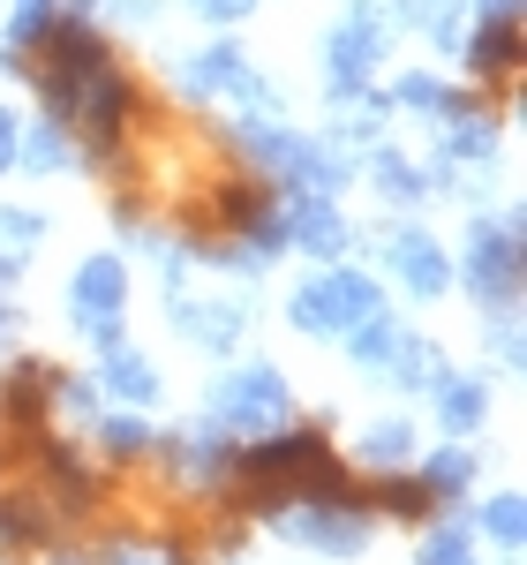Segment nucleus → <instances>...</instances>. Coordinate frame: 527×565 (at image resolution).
Wrapping results in <instances>:
<instances>
[{
  "mask_svg": "<svg viewBox=\"0 0 527 565\" xmlns=\"http://www.w3.org/2000/svg\"><path fill=\"white\" fill-rule=\"evenodd\" d=\"M294 415V385L271 370V362H249V370H226L219 392H212V430H226L234 445L241 437H264Z\"/></svg>",
  "mask_w": 527,
  "mask_h": 565,
  "instance_id": "1",
  "label": "nucleus"
},
{
  "mask_svg": "<svg viewBox=\"0 0 527 565\" xmlns=\"http://www.w3.org/2000/svg\"><path fill=\"white\" fill-rule=\"evenodd\" d=\"M483 309H513L520 295V212H490L467 226V264L452 271Z\"/></svg>",
  "mask_w": 527,
  "mask_h": 565,
  "instance_id": "2",
  "label": "nucleus"
},
{
  "mask_svg": "<svg viewBox=\"0 0 527 565\" xmlns=\"http://www.w3.org/2000/svg\"><path fill=\"white\" fill-rule=\"evenodd\" d=\"M106 61H114V53H106V39L90 31L84 15H53V31H45V68H39V90H45V106H53V121L76 114L84 84Z\"/></svg>",
  "mask_w": 527,
  "mask_h": 565,
  "instance_id": "3",
  "label": "nucleus"
},
{
  "mask_svg": "<svg viewBox=\"0 0 527 565\" xmlns=\"http://www.w3.org/2000/svg\"><path fill=\"white\" fill-rule=\"evenodd\" d=\"M362 309H377V279L354 271V264H332L324 279H302L287 295V317H294V332H309V340H340Z\"/></svg>",
  "mask_w": 527,
  "mask_h": 565,
  "instance_id": "4",
  "label": "nucleus"
},
{
  "mask_svg": "<svg viewBox=\"0 0 527 565\" xmlns=\"http://www.w3.org/2000/svg\"><path fill=\"white\" fill-rule=\"evenodd\" d=\"M271 527L287 535V543H302V551H324V558H362L369 543H377V521L362 513V505H279Z\"/></svg>",
  "mask_w": 527,
  "mask_h": 565,
  "instance_id": "5",
  "label": "nucleus"
},
{
  "mask_svg": "<svg viewBox=\"0 0 527 565\" xmlns=\"http://www.w3.org/2000/svg\"><path fill=\"white\" fill-rule=\"evenodd\" d=\"M392 15L385 8H347L340 23H332V39H324V68H332V84H369L377 76V61H385V45H392Z\"/></svg>",
  "mask_w": 527,
  "mask_h": 565,
  "instance_id": "6",
  "label": "nucleus"
},
{
  "mask_svg": "<svg viewBox=\"0 0 527 565\" xmlns=\"http://www.w3.org/2000/svg\"><path fill=\"white\" fill-rule=\"evenodd\" d=\"M129 114H136V84L114 68V61H106V68L84 84L76 114H68V129H84L90 159H114V151H121V129H129Z\"/></svg>",
  "mask_w": 527,
  "mask_h": 565,
  "instance_id": "7",
  "label": "nucleus"
},
{
  "mask_svg": "<svg viewBox=\"0 0 527 565\" xmlns=\"http://www.w3.org/2000/svg\"><path fill=\"white\" fill-rule=\"evenodd\" d=\"M369 249H385L392 271H399V287L422 295V302H438L444 287H452V257H444L422 226H385V234H369Z\"/></svg>",
  "mask_w": 527,
  "mask_h": 565,
  "instance_id": "8",
  "label": "nucleus"
},
{
  "mask_svg": "<svg viewBox=\"0 0 527 565\" xmlns=\"http://www.w3.org/2000/svg\"><path fill=\"white\" fill-rule=\"evenodd\" d=\"M279 242L302 249V257H316V264H332L354 242V226L340 218L332 196H287V204H279Z\"/></svg>",
  "mask_w": 527,
  "mask_h": 565,
  "instance_id": "9",
  "label": "nucleus"
},
{
  "mask_svg": "<svg viewBox=\"0 0 527 565\" xmlns=\"http://www.w3.org/2000/svg\"><path fill=\"white\" fill-rule=\"evenodd\" d=\"M174 302V332L204 354H226L241 332H249V309L241 302H189V295H166Z\"/></svg>",
  "mask_w": 527,
  "mask_h": 565,
  "instance_id": "10",
  "label": "nucleus"
},
{
  "mask_svg": "<svg viewBox=\"0 0 527 565\" xmlns=\"http://www.w3.org/2000/svg\"><path fill=\"white\" fill-rule=\"evenodd\" d=\"M129 309V264L121 257H84L68 279V317H121Z\"/></svg>",
  "mask_w": 527,
  "mask_h": 565,
  "instance_id": "11",
  "label": "nucleus"
},
{
  "mask_svg": "<svg viewBox=\"0 0 527 565\" xmlns=\"http://www.w3.org/2000/svg\"><path fill=\"white\" fill-rule=\"evenodd\" d=\"M460 53H467V68H475L483 84H505V76L520 68V15H483V31L460 39Z\"/></svg>",
  "mask_w": 527,
  "mask_h": 565,
  "instance_id": "12",
  "label": "nucleus"
},
{
  "mask_svg": "<svg viewBox=\"0 0 527 565\" xmlns=\"http://www.w3.org/2000/svg\"><path fill=\"white\" fill-rule=\"evenodd\" d=\"M159 445H166V468H174V476L219 482L226 468H234V437L226 430H174V437H159Z\"/></svg>",
  "mask_w": 527,
  "mask_h": 565,
  "instance_id": "13",
  "label": "nucleus"
},
{
  "mask_svg": "<svg viewBox=\"0 0 527 565\" xmlns=\"http://www.w3.org/2000/svg\"><path fill=\"white\" fill-rule=\"evenodd\" d=\"M249 61H241V45H204V53H189V61H174V84H181V98H219L234 76H241Z\"/></svg>",
  "mask_w": 527,
  "mask_h": 565,
  "instance_id": "14",
  "label": "nucleus"
},
{
  "mask_svg": "<svg viewBox=\"0 0 527 565\" xmlns=\"http://www.w3.org/2000/svg\"><path fill=\"white\" fill-rule=\"evenodd\" d=\"M430 399H438L444 437H475V430H483V415H490V385H483V377H452V370H444V385L430 392Z\"/></svg>",
  "mask_w": 527,
  "mask_h": 565,
  "instance_id": "15",
  "label": "nucleus"
},
{
  "mask_svg": "<svg viewBox=\"0 0 527 565\" xmlns=\"http://www.w3.org/2000/svg\"><path fill=\"white\" fill-rule=\"evenodd\" d=\"M385 370L399 377V392H438V385H444V348H438V340H415V332H399L392 354H385Z\"/></svg>",
  "mask_w": 527,
  "mask_h": 565,
  "instance_id": "16",
  "label": "nucleus"
},
{
  "mask_svg": "<svg viewBox=\"0 0 527 565\" xmlns=\"http://www.w3.org/2000/svg\"><path fill=\"white\" fill-rule=\"evenodd\" d=\"M98 385L114 392V399H129V407H151V399H159V370H151V362H143V354L136 348H114L106 354V370H98Z\"/></svg>",
  "mask_w": 527,
  "mask_h": 565,
  "instance_id": "17",
  "label": "nucleus"
},
{
  "mask_svg": "<svg viewBox=\"0 0 527 565\" xmlns=\"http://www.w3.org/2000/svg\"><path fill=\"white\" fill-rule=\"evenodd\" d=\"M444 121H452V136H444V159H467V167H475V159H497V121H490L475 98H460Z\"/></svg>",
  "mask_w": 527,
  "mask_h": 565,
  "instance_id": "18",
  "label": "nucleus"
},
{
  "mask_svg": "<svg viewBox=\"0 0 527 565\" xmlns=\"http://www.w3.org/2000/svg\"><path fill=\"white\" fill-rule=\"evenodd\" d=\"M53 377H61V370L23 362V370L8 377V392H0V423H23V430H31V423L45 415V399H53Z\"/></svg>",
  "mask_w": 527,
  "mask_h": 565,
  "instance_id": "19",
  "label": "nucleus"
},
{
  "mask_svg": "<svg viewBox=\"0 0 527 565\" xmlns=\"http://www.w3.org/2000/svg\"><path fill=\"white\" fill-rule=\"evenodd\" d=\"M45 535H53V513H45V498H31V490L0 498V551H39Z\"/></svg>",
  "mask_w": 527,
  "mask_h": 565,
  "instance_id": "20",
  "label": "nucleus"
},
{
  "mask_svg": "<svg viewBox=\"0 0 527 565\" xmlns=\"http://www.w3.org/2000/svg\"><path fill=\"white\" fill-rule=\"evenodd\" d=\"M422 490H430L438 505H460V498L475 490V452H467V445H438V452L422 460Z\"/></svg>",
  "mask_w": 527,
  "mask_h": 565,
  "instance_id": "21",
  "label": "nucleus"
},
{
  "mask_svg": "<svg viewBox=\"0 0 527 565\" xmlns=\"http://www.w3.org/2000/svg\"><path fill=\"white\" fill-rule=\"evenodd\" d=\"M392 340H399V317L385 302L377 309H362V317H354L347 332H340V348L354 354V362H369V370H385V354H392Z\"/></svg>",
  "mask_w": 527,
  "mask_h": 565,
  "instance_id": "22",
  "label": "nucleus"
},
{
  "mask_svg": "<svg viewBox=\"0 0 527 565\" xmlns=\"http://www.w3.org/2000/svg\"><path fill=\"white\" fill-rule=\"evenodd\" d=\"M369 181L392 196V204H415V196H430V167H407L392 143L377 136V151H369Z\"/></svg>",
  "mask_w": 527,
  "mask_h": 565,
  "instance_id": "23",
  "label": "nucleus"
},
{
  "mask_svg": "<svg viewBox=\"0 0 527 565\" xmlns=\"http://www.w3.org/2000/svg\"><path fill=\"white\" fill-rule=\"evenodd\" d=\"M76 151H68V121H53L45 114L39 129H23V143H15V167H31V174H61Z\"/></svg>",
  "mask_w": 527,
  "mask_h": 565,
  "instance_id": "24",
  "label": "nucleus"
},
{
  "mask_svg": "<svg viewBox=\"0 0 527 565\" xmlns=\"http://www.w3.org/2000/svg\"><path fill=\"white\" fill-rule=\"evenodd\" d=\"M467 535H490L497 551H520V535H527V505L505 490V498H490V505H475V521H467Z\"/></svg>",
  "mask_w": 527,
  "mask_h": 565,
  "instance_id": "25",
  "label": "nucleus"
},
{
  "mask_svg": "<svg viewBox=\"0 0 527 565\" xmlns=\"http://www.w3.org/2000/svg\"><path fill=\"white\" fill-rule=\"evenodd\" d=\"M399 23L430 31L438 45H460V23H467V0H399Z\"/></svg>",
  "mask_w": 527,
  "mask_h": 565,
  "instance_id": "26",
  "label": "nucleus"
},
{
  "mask_svg": "<svg viewBox=\"0 0 527 565\" xmlns=\"http://www.w3.org/2000/svg\"><path fill=\"white\" fill-rule=\"evenodd\" d=\"M377 505H385L392 521H430V513H438V498L422 490V476H399V468H385V482H377Z\"/></svg>",
  "mask_w": 527,
  "mask_h": 565,
  "instance_id": "27",
  "label": "nucleus"
},
{
  "mask_svg": "<svg viewBox=\"0 0 527 565\" xmlns=\"http://www.w3.org/2000/svg\"><path fill=\"white\" fill-rule=\"evenodd\" d=\"M415 445H422V437L407 430V423H362V460H369V468H407Z\"/></svg>",
  "mask_w": 527,
  "mask_h": 565,
  "instance_id": "28",
  "label": "nucleus"
},
{
  "mask_svg": "<svg viewBox=\"0 0 527 565\" xmlns=\"http://www.w3.org/2000/svg\"><path fill=\"white\" fill-rule=\"evenodd\" d=\"M45 476L68 490V513H90V505H98V482L84 476V460H76L68 445H53V437H45Z\"/></svg>",
  "mask_w": 527,
  "mask_h": 565,
  "instance_id": "29",
  "label": "nucleus"
},
{
  "mask_svg": "<svg viewBox=\"0 0 527 565\" xmlns=\"http://www.w3.org/2000/svg\"><path fill=\"white\" fill-rule=\"evenodd\" d=\"M460 98H467V90H444V76H422V68L399 76V90H392V106H407V114H438V121L460 106Z\"/></svg>",
  "mask_w": 527,
  "mask_h": 565,
  "instance_id": "30",
  "label": "nucleus"
},
{
  "mask_svg": "<svg viewBox=\"0 0 527 565\" xmlns=\"http://www.w3.org/2000/svg\"><path fill=\"white\" fill-rule=\"evenodd\" d=\"M415 565H475V535H467V521H460V527H438V535H422Z\"/></svg>",
  "mask_w": 527,
  "mask_h": 565,
  "instance_id": "31",
  "label": "nucleus"
},
{
  "mask_svg": "<svg viewBox=\"0 0 527 565\" xmlns=\"http://www.w3.org/2000/svg\"><path fill=\"white\" fill-rule=\"evenodd\" d=\"M98 445H106V460H136V452H151V430L136 415H106L98 423Z\"/></svg>",
  "mask_w": 527,
  "mask_h": 565,
  "instance_id": "32",
  "label": "nucleus"
},
{
  "mask_svg": "<svg viewBox=\"0 0 527 565\" xmlns=\"http://www.w3.org/2000/svg\"><path fill=\"white\" fill-rule=\"evenodd\" d=\"M53 31V8L45 0H15V15H8V45H39Z\"/></svg>",
  "mask_w": 527,
  "mask_h": 565,
  "instance_id": "33",
  "label": "nucleus"
},
{
  "mask_svg": "<svg viewBox=\"0 0 527 565\" xmlns=\"http://www.w3.org/2000/svg\"><path fill=\"white\" fill-rule=\"evenodd\" d=\"M39 234H45V218H39V212H15V204H0V242H8V249H31Z\"/></svg>",
  "mask_w": 527,
  "mask_h": 565,
  "instance_id": "34",
  "label": "nucleus"
},
{
  "mask_svg": "<svg viewBox=\"0 0 527 565\" xmlns=\"http://www.w3.org/2000/svg\"><path fill=\"white\" fill-rule=\"evenodd\" d=\"M490 348H497V362H505V370H520V317H513V309H497V324H490Z\"/></svg>",
  "mask_w": 527,
  "mask_h": 565,
  "instance_id": "35",
  "label": "nucleus"
},
{
  "mask_svg": "<svg viewBox=\"0 0 527 565\" xmlns=\"http://www.w3.org/2000/svg\"><path fill=\"white\" fill-rule=\"evenodd\" d=\"M76 332H84V340H98L106 354H114V348H129V332H121V317H76Z\"/></svg>",
  "mask_w": 527,
  "mask_h": 565,
  "instance_id": "36",
  "label": "nucleus"
},
{
  "mask_svg": "<svg viewBox=\"0 0 527 565\" xmlns=\"http://www.w3.org/2000/svg\"><path fill=\"white\" fill-rule=\"evenodd\" d=\"M189 8H196V15H204V23H249V8H257V0H189Z\"/></svg>",
  "mask_w": 527,
  "mask_h": 565,
  "instance_id": "37",
  "label": "nucleus"
},
{
  "mask_svg": "<svg viewBox=\"0 0 527 565\" xmlns=\"http://www.w3.org/2000/svg\"><path fill=\"white\" fill-rule=\"evenodd\" d=\"M106 565H174V551H143V543H114Z\"/></svg>",
  "mask_w": 527,
  "mask_h": 565,
  "instance_id": "38",
  "label": "nucleus"
},
{
  "mask_svg": "<svg viewBox=\"0 0 527 565\" xmlns=\"http://www.w3.org/2000/svg\"><path fill=\"white\" fill-rule=\"evenodd\" d=\"M15 143H23V121H15V114H8V106H0V174H8V167H15Z\"/></svg>",
  "mask_w": 527,
  "mask_h": 565,
  "instance_id": "39",
  "label": "nucleus"
},
{
  "mask_svg": "<svg viewBox=\"0 0 527 565\" xmlns=\"http://www.w3.org/2000/svg\"><path fill=\"white\" fill-rule=\"evenodd\" d=\"M121 15H129V23H143V15H159V0H114V23H121Z\"/></svg>",
  "mask_w": 527,
  "mask_h": 565,
  "instance_id": "40",
  "label": "nucleus"
},
{
  "mask_svg": "<svg viewBox=\"0 0 527 565\" xmlns=\"http://www.w3.org/2000/svg\"><path fill=\"white\" fill-rule=\"evenodd\" d=\"M483 15H520V0H475Z\"/></svg>",
  "mask_w": 527,
  "mask_h": 565,
  "instance_id": "41",
  "label": "nucleus"
},
{
  "mask_svg": "<svg viewBox=\"0 0 527 565\" xmlns=\"http://www.w3.org/2000/svg\"><path fill=\"white\" fill-rule=\"evenodd\" d=\"M8 332H15V309H8V302H0V340H8Z\"/></svg>",
  "mask_w": 527,
  "mask_h": 565,
  "instance_id": "42",
  "label": "nucleus"
}]
</instances>
